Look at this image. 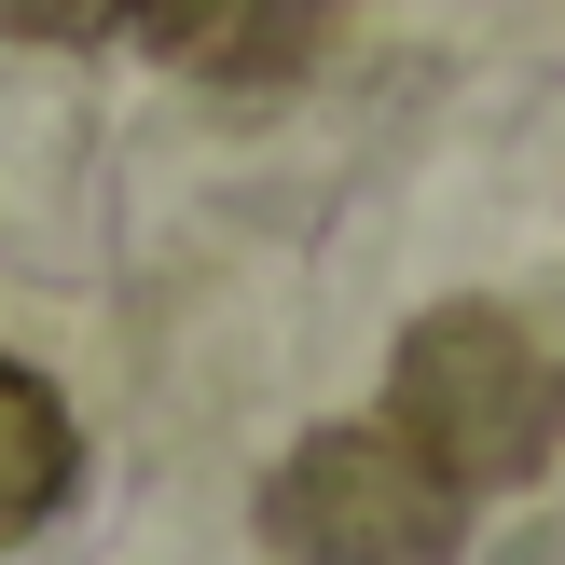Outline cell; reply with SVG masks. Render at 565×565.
I'll list each match as a JSON object with an SVG mask.
<instances>
[{
  "label": "cell",
  "mask_w": 565,
  "mask_h": 565,
  "mask_svg": "<svg viewBox=\"0 0 565 565\" xmlns=\"http://www.w3.org/2000/svg\"><path fill=\"white\" fill-rule=\"evenodd\" d=\"M263 539L290 565H456L469 552V497L401 428H318L263 483Z\"/></svg>",
  "instance_id": "obj_2"
},
{
  "label": "cell",
  "mask_w": 565,
  "mask_h": 565,
  "mask_svg": "<svg viewBox=\"0 0 565 565\" xmlns=\"http://www.w3.org/2000/svg\"><path fill=\"white\" fill-rule=\"evenodd\" d=\"M386 428L441 469L456 497H497L552 456L565 428V373L539 359V331L497 318V303H428L386 359Z\"/></svg>",
  "instance_id": "obj_1"
},
{
  "label": "cell",
  "mask_w": 565,
  "mask_h": 565,
  "mask_svg": "<svg viewBox=\"0 0 565 565\" xmlns=\"http://www.w3.org/2000/svg\"><path fill=\"white\" fill-rule=\"evenodd\" d=\"M70 483H83V428H70V401H55L28 359H0V552L42 539V524L70 511Z\"/></svg>",
  "instance_id": "obj_4"
},
{
  "label": "cell",
  "mask_w": 565,
  "mask_h": 565,
  "mask_svg": "<svg viewBox=\"0 0 565 565\" xmlns=\"http://www.w3.org/2000/svg\"><path fill=\"white\" fill-rule=\"evenodd\" d=\"M125 0H0V42H97Z\"/></svg>",
  "instance_id": "obj_5"
},
{
  "label": "cell",
  "mask_w": 565,
  "mask_h": 565,
  "mask_svg": "<svg viewBox=\"0 0 565 565\" xmlns=\"http://www.w3.org/2000/svg\"><path fill=\"white\" fill-rule=\"evenodd\" d=\"M331 14H345V0H125L138 42L180 83H221V97H290L331 55Z\"/></svg>",
  "instance_id": "obj_3"
}]
</instances>
